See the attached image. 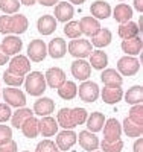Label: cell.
<instances>
[{"label": "cell", "mask_w": 143, "mask_h": 152, "mask_svg": "<svg viewBox=\"0 0 143 152\" xmlns=\"http://www.w3.org/2000/svg\"><path fill=\"white\" fill-rule=\"evenodd\" d=\"M24 88H26V93L31 94V96H41L46 91V79H44V75L41 72H29L26 75V79L23 82Z\"/></svg>", "instance_id": "6da1fadb"}, {"label": "cell", "mask_w": 143, "mask_h": 152, "mask_svg": "<svg viewBox=\"0 0 143 152\" xmlns=\"http://www.w3.org/2000/svg\"><path fill=\"white\" fill-rule=\"evenodd\" d=\"M93 50V46L88 40H84V38H75L67 44V52L78 59H84L87 58Z\"/></svg>", "instance_id": "7a4b0ae2"}, {"label": "cell", "mask_w": 143, "mask_h": 152, "mask_svg": "<svg viewBox=\"0 0 143 152\" xmlns=\"http://www.w3.org/2000/svg\"><path fill=\"white\" fill-rule=\"evenodd\" d=\"M2 96L3 100L9 105V107H14V108H21L26 107V94L17 87H8L2 90Z\"/></svg>", "instance_id": "3957f363"}, {"label": "cell", "mask_w": 143, "mask_h": 152, "mask_svg": "<svg viewBox=\"0 0 143 152\" xmlns=\"http://www.w3.org/2000/svg\"><path fill=\"white\" fill-rule=\"evenodd\" d=\"M78 94L82 102L92 104L99 97V85L93 81H82V84L78 87Z\"/></svg>", "instance_id": "277c9868"}, {"label": "cell", "mask_w": 143, "mask_h": 152, "mask_svg": "<svg viewBox=\"0 0 143 152\" xmlns=\"http://www.w3.org/2000/svg\"><path fill=\"white\" fill-rule=\"evenodd\" d=\"M102 131H103V140H107V142L120 140V135H122V123H120L117 119L110 117L108 120H105V123H103Z\"/></svg>", "instance_id": "5b68a950"}, {"label": "cell", "mask_w": 143, "mask_h": 152, "mask_svg": "<svg viewBox=\"0 0 143 152\" xmlns=\"http://www.w3.org/2000/svg\"><path fill=\"white\" fill-rule=\"evenodd\" d=\"M47 56V46L43 40H32L28 44V58L32 62H41Z\"/></svg>", "instance_id": "8992f818"}, {"label": "cell", "mask_w": 143, "mask_h": 152, "mask_svg": "<svg viewBox=\"0 0 143 152\" xmlns=\"http://www.w3.org/2000/svg\"><path fill=\"white\" fill-rule=\"evenodd\" d=\"M140 70V61L136 56H122L117 61V72L122 76H134Z\"/></svg>", "instance_id": "52a82bcc"}, {"label": "cell", "mask_w": 143, "mask_h": 152, "mask_svg": "<svg viewBox=\"0 0 143 152\" xmlns=\"http://www.w3.org/2000/svg\"><path fill=\"white\" fill-rule=\"evenodd\" d=\"M76 142H78V135L72 129H62L61 132H56L55 145L58 146L59 151H69V149H72V146H75Z\"/></svg>", "instance_id": "ba28073f"}, {"label": "cell", "mask_w": 143, "mask_h": 152, "mask_svg": "<svg viewBox=\"0 0 143 152\" xmlns=\"http://www.w3.org/2000/svg\"><path fill=\"white\" fill-rule=\"evenodd\" d=\"M9 70H12L14 73H18L21 76L24 75H28L31 72V61L28 56H24V55H14L12 56V59H9Z\"/></svg>", "instance_id": "9c48e42d"}, {"label": "cell", "mask_w": 143, "mask_h": 152, "mask_svg": "<svg viewBox=\"0 0 143 152\" xmlns=\"http://www.w3.org/2000/svg\"><path fill=\"white\" fill-rule=\"evenodd\" d=\"M72 75L75 76V79H79V81H87L92 75V67L85 59H75L70 66Z\"/></svg>", "instance_id": "30bf717a"}, {"label": "cell", "mask_w": 143, "mask_h": 152, "mask_svg": "<svg viewBox=\"0 0 143 152\" xmlns=\"http://www.w3.org/2000/svg\"><path fill=\"white\" fill-rule=\"evenodd\" d=\"M44 79H46V84L50 88H58L59 85H62L64 82L67 81L66 73H64V70H61L59 67H50V69H47V72L44 75Z\"/></svg>", "instance_id": "8fae6325"}, {"label": "cell", "mask_w": 143, "mask_h": 152, "mask_svg": "<svg viewBox=\"0 0 143 152\" xmlns=\"http://www.w3.org/2000/svg\"><path fill=\"white\" fill-rule=\"evenodd\" d=\"M54 15H55L56 21L67 23L75 15V8L69 2H58V5L55 6V11H54Z\"/></svg>", "instance_id": "7c38bea8"}, {"label": "cell", "mask_w": 143, "mask_h": 152, "mask_svg": "<svg viewBox=\"0 0 143 152\" xmlns=\"http://www.w3.org/2000/svg\"><path fill=\"white\" fill-rule=\"evenodd\" d=\"M29 28V21L23 14H15V15H9V34L20 35L24 34Z\"/></svg>", "instance_id": "4fadbf2b"}, {"label": "cell", "mask_w": 143, "mask_h": 152, "mask_svg": "<svg viewBox=\"0 0 143 152\" xmlns=\"http://www.w3.org/2000/svg\"><path fill=\"white\" fill-rule=\"evenodd\" d=\"M2 49L5 50V53L6 55H18V52H21V47H23V41L20 40V38L17 35H6L3 38V41H2Z\"/></svg>", "instance_id": "5bb4252c"}, {"label": "cell", "mask_w": 143, "mask_h": 152, "mask_svg": "<svg viewBox=\"0 0 143 152\" xmlns=\"http://www.w3.org/2000/svg\"><path fill=\"white\" fill-rule=\"evenodd\" d=\"M78 142H79L81 148L88 151V152H93L96 149H99V138L96 137L95 132H90V131H81L79 135H78Z\"/></svg>", "instance_id": "9a60e30c"}, {"label": "cell", "mask_w": 143, "mask_h": 152, "mask_svg": "<svg viewBox=\"0 0 143 152\" xmlns=\"http://www.w3.org/2000/svg\"><path fill=\"white\" fill-rule=\"evenodd\" d=\"M100 97L105 104L114 105L123 99V90L120 87H103L100 90Z\"/></svg>", "instance_id": "2e32d148"}, {"label": "cell", "mask_w": 143, "mask_h": 152, "mask_svg": "<svg viewBox=\"0 0 143 152\" xmlns=\"http://www.w3.org/2000/svg\"><path fill=\"white\" fill-rule=\"evenodd\" d=\"M67 53V43L66 40L62 38H54L49 46H47V55H50V58L54 59H59V58H64V55Z\"/></svg>", "instance_id": "e0dca14e"}, {"label": "cell", "mask_w": 143, "mask_h": 152, "mask_svg": "<svg viewBox=\"0 0 143 152\" xmlns=\"http://www.w3.org/2000/svg\"><path fill=\"white\" fill-rule=\"evenodd\" d=\"M90 12L92 17L96 20H105L111 15V6L105 2V0H96L90 6Z\"/></svg>", "instance_id": "ac0fdd59"}, {"label": "cell", "mask_w": 143, "mask_h": 152, "mask_svg": "<svg viewBox=\"0 0 143 152\" xmlns=\"http://www.w3.org/2000/svg\"><path fill=\"white\" fill-rule=\"evenodd\" d=\"M120 46H122L123 53H126L128 56H137L142 53L143 41L140 37H134V38H128V40H122Z\"/></svg>", "instance_id": "d6986e66"}, {"label": "cell", "mask_w": 143, "mask_h": 152, "mask_svg": "<svg viewBox=\"0 0 143 152\" xmlns=\"http://www.w3.org/2000/svg\"><path fill=\"white\" fill-rule=\"evenodd\" d=\"M100 81L105 87H122L123 84V78L117 70L113 69H103L102 75H100Z\"/></svg>", "instance_id": "ffe728a7"}, {"label": "cell", "mask_w": 143, "mask_h": 152, "mask_svg": "<svg viewBox=\"0 0 143 152\" xmlns=\"http://www.w3.org/2000/svg\"><path fill=\"white\" fill-rule=\"evenodd\" d=\"M55 111V102H54V99H50V97H41V99H38L35 100V104H34V114H38V116H50L52 113Z\"/></svg>", "instance_id": "44dd1931"}, {"label": "cell", "mask_w": 143, "mask_h": 152, "mask_svg": "<svg viewBox=\"0 0 143 152\" xmlns=\"http://www.w3.org/2000/svg\"><path fill=\"white\" fill-rule=\"evenodd\" d=\"M20 129H21V132L26 138H35L38 134H40V120H38L35 116H31L29 119H26L21 123Z\"/></svg>", "instance_id": "7402d4cb"}, {"label": "cell", "mask_w": 143, "mask_h": 152, "mask_svg": "<svg viewBox=\"0 0 143 152\" xmlns=\"http://www.w3.org/2000/svg\"><path fill=\"white\" fill-rule=\"evenodd\" d=\"M79 28H81V32L87 37H93L99 32L100 29V23L99 20L93 18L92 15H87V17H82L79 20Z\"/></svg>", "instance_id": "603a6c76"}, {"label": "cell", "mask_w": 143, "mask_h": 152, "mask_svg": "<svg viewBox=\"0 0 143 152\" xmlns=\"http://www.w3.org/2000/svg\"><path fill=\"white\" fill-rule=\"evenodd\" d=\"M88 64L92 69L96 70H103L108 66V56L103 50L98 49V50H92V53L88 55Z\"/></svg>", "instance_id": "cb8c5ba5"}, {"label": "cell", "mask_w": 143, "mask_h": 152, "mask_svg": "<svg viewBox=\"0 0 143 152\" xmlns=\"http://www.w3.org/2000/svg\"><path fill=\"white\" fill-rule=\"evenodd\" d=\"M37 29L41 35H50L56 29V20L54 15H41L37 20Z\"/></svg>", "instance_id": "d4e9b609"}, {"label": "cell", "mask_w": 143, "mask_h": 152, "mask_svg": "<svg viewBox=\"0 0 143 152\" xmlns=\"http://www.w3.org/2000/svg\"><path fill=\"white\" fill-rule=\"evenodd\" d=\"M111 41H113V34H111V31L107 29V28H100L99 32L92 37V41H90V43H92V46H96L98 49H102V47L110 46Z\"/></svg>", "instance_id": "484cf974"}, {"label": "cell", "mask_w": 143, "mask_h": 152, "mask_svg": "<svg viewBox=\"0 0 143 152\" xmlns=\"http://www.w3.org/2000/svg\"><path fill=\"white\" fill-rule=\"evenodd\" d=\"M56 132H58L56 119H54L52 116H44L40 120V134L43 137H52V135H56Z\"/></svg>", "instance_id": "4316f807"}, {"label": "cell", "mask_w": 143, "mask_h": 152, "mask_svg": "<svg viewBox=\"0 0 143 152\" xmlns=\"http://www.w3.org/2000/svg\"><path fill=\"white\" fill-rule=\"evenodd\" d=\"M105 116H103V113H99V111H96V113H92L90 116L87 117V131H90V132H99V131H102V126H103V123H105Z\"/></svg>", "instance_id": "83f0119b"}, {"label": "cell", "mask_w": 143, "mask_h": 152, "mask_svg": "<svg viewBox=\"0 0 143 152\" xmlns=\"http://www.w3.org/2000/svg\"><path fill=\"white\" fill-rule=\"evenodd\" d=\"M119 37L122 40H128V38H134V37H139L140 34V28L136 21H126V23H122L119 26V31H117Z\"/></svg>", "instance_id": "f1b7e54d"}, {"label": "cell", "mask_w": 143, "mask_h": 152, "mask_svg": "<svg viewBox=\"0 0 143 152\" xmlns=\"http://www.w3.org/2000/svg\"><path fill=\"white\" fill-rule=\"evenodd\" d=\"M113 17H114L116 21L120 23V24L126 23V21L131 20V17H133V8L129 5H126V3H119L117 6L113 9Z\"/></svg>", "instance_id": "f546056e"}, {"label": "cell", "mask_w": 143, "mask_h": 152, "mask_svg": "<svg viewBox=\"0 0 143 152\" xmlns=\"http://www.w3.org/2000/svg\"><path fill=\"white\" fill-rule=\"evenodd\" d=\"M56 91H58V96L64 100H72L76 97L78 94V87L75 85L73 81H66L62 85H59L56 88Z\"/></svg>", "instance_id": "4dcf8cb0"}, {"label": "cell", "mask_w": 143, "mask_h": 152, "mask_svg": "<svg viewBox=\"0 0 143 152\" xmlns=\"http://www.w3.org/2000/svg\"><path fill=\"white\" fill-rule=\"evenodd\" d=\"M125 102L129 105H137L143 102V87L142 85H134L125 93Z\"/></svg>", "instance_id": "1f68e13d"}, {"label": "cell", "mask_w": 143, "mask_h": 152, "mask_svg": "<svg viewBox=\"0 0 143 152\" xmlns=\"http://www.w3.org/2000/svg\"><path fill=\"white\" fill-rule=\"evenodd\" d=\"M31 116H34V111L29 110L28 107H21V108H18V110L11 116V123H12V126H14V128L20 129L21 123H23L26 119H29Z\"/></svg>", "instance_id": "d6a6232c"}, {"label": "cell", "mask_w": 143, "mask_h": 152, "mask_svg": "<svg viewBox=\"0 0 143 152\" xmlns=\"http://www.w3.org/2000/svg\"><path fill=\"white\" fill-rule=\"evenodd\" d=\"M56 123L58 126H61L62 129H75L76 126L72 120V116H70V108H61L58 111V116H56Z\"/></svg>", "instance_id": "836d02e7"}, {"label": "cell", "mask_w": 143, "mask_h": 152, "mask_svg": "<svg viewBox=\"0 0 143 152\" xmlns=\"http://www.w3.org/2000/svg\"><path fill=\"white\" fill-rule=\"evenodd\" d=\"M122 129H123L126 137H142V134H143V125H139V123L129 120L126 117V119H123Z\"/></svg>", "instance_id": "e575fe53"}, {"label": "cell", "mask_w": 143, "mask_h": 152, "mask_svg": "<svg viewBox=\"0 0 143 152\" xmlns=\"http://www.w3.org/2000/svg\"><path fill=\"white\" fill-rule=\"evenodd\" d=\"M3 81H5V84L8 85V87H20V85H23V82H24V76H21V75H18V73H14L12 70H6L5 73H3Z\"/></svg>", "instance_id": "d590c367"}, {"label": "cell", "mask_w": 143, "mask_h": 152, "mask_svg": "<svg viewBox=\"0 0 143 152\" xmlns=\"http://www.w3.org/2000/svg\"><path fill=\"white\" fill-rule=\"evenodd\" d=\"M64 35H66L67 38H72V40L81 38L82 32H81V28H79V21H76V20L67 21L66 26H64Z\"/></svg>", "instance_id": "8d00e7d4"}, {"label": "cell", "mask_w": 143, "mask_h": 152, "mask_svg": "<svg viewBox=\"0 0 143 152\" xmlns=\"http://www.w3.org/2000/svg\"><path fill=\"white\" fill-rule=\"evenodd\" d=\"M20 0H0V9L5 14H15L20 9Z\"/></svg>", "instance_id": "74e56055"}, {"label": "cell", "mask_w": 143, "mask_h": 152, "mask_svg": "<svg viewBox=\"0 0 143 152\" xmlns=\"http://www.w3.org/2000/svg\"><path fill=\"white\" fill-rule=\"evenodd\" d=\"M70 116H72V120H73L75 126L84 125L85 120H87V110H84V108H81V107L70 108Z\"/></svg>", "instance_id": "f35d334b"}, {"label": "cell", "mask_w": 143, "mask_h": 152, "mask_svg": "<svg viewBox=\"0 0 143 152\" xmlns=\"http://www.w3.org/2000/svg\"><path fill=\"white\" fill-rule=\"evenodd\" d=\"M99 145H100L102 152H122L123 151V142H122V138H120V140H116V142L102 140Z\"/></svg>", "instance_id": "ab89813d"}, {"label": "cell", "mask_w": 143, "mask_h": 152, "mask_svg": "<svg viewBox=\"0 0 143 152\" xmlns=\"http://www.w3.org/2000/svg\"><path fill=\"white\" fill-rule=\"evenodd\" d=\"M128 119L139 123V125H143V105L142 104L131 105V110L128 113Z\"/></svg>", "instance_id": "60d3db41"}, {"label": "cell", "mask_w": 143, "mask_h": 152, "mask_svg": "<svg viewBox=\"0 0 143 152\" xmlns=\"http://www.w3.org/2000/svg\"><path fill=\"white\" fill-rule=\"evenodd\" d=\"M35 152H59V149L55 145V142L49 140V138H44V140H41L37 145Z\"/></svg>", "instance_id": "b9f144b4"}, {"label": "cell", "mask_w": 143, "mask_h": 152, "mask_svg": "<svg viewBox=\"0 0 143 152\" xmlns=\"http://www.w3.org/2000/svg\"><path fill=\"white\" fill-rule=\"evenodd\" d=\"M12 140V128L8 125H0V145H5Z\"/></svg>", "instance_id": "7bdbcfd3"}, {"label": "cell", "mask_w": 143, "mask_h": 152, "mask_svg": "<svg viewBox=\"0 0 143 152\" xmlns=\"http://www.w3.org/2000/svg\"><path fill=\"white\" fill-rule=\"evenodd\" d=\"M11 107L8 104H0V123H6L8 120H11Z\"/></svg>", "instance_id": "ee69618b"}, {"label": "cell", "mask_w": 143, "mask_h": 152, "mask_svg": "<svg viewBox=\"0 0 143 152\" xmlns=\"http://www.w3.org/2000/svg\"><path fill=\"white\" fill-rule=\"evenodd\" d=\"M0 152H17V143L11 140L5 145H0Z\"/></svg>", "instance_id": "f6af8a7d"}, {"label": "cell", "mask_w": 143, "mask_h": 152, "mask_svg": "<svg viewBox=\"0 0 143 152\" xmlns=\"http://www.w3.org/2000/svg\"><path fill=\"white\" fill-rule=\"evenodd\" d=\"M133 152H143V138L137 137V140L133 146Z\"/></svg>", "instance_id": "bcb514c9"}, {"label": "cell", "mask_w": 143, "mask_h": 152, "mask_svg": "<svg viewBox=\"0 0 143 152\" xmlns=\"http://www.w3.org/2000/svg\"><path fill=\"white\" fill-rule=\"evenodd\" d=\"M8 62H9V55H6L5 50L2 49V46H0V66L8 64Z\"/></svg>", "instance_id": "7dc6e473"}, {"label": "cell", "mask_w": 143, "mask_h": 152, "mask_svg": "<svg viewBox=\"0 0 143 152\" xmlns=\"http://www.w3.org/2000/svg\"><path fill=\"white\" fill-rule=\"evenodd\" d=\"M40 5H43V6H54V5H56L59 0H37Z\"/></svg>", "instance_id": "c3c4849f"}, {"label": "cell", "mask_w": 143, "mask_h": 152, "mask_svg": "<svg viewBox=\"0 0 143 152\" xmlns=\"http://www.w3.org/2000/svg\"><path fill=\"white\" fill-rule=\"evenodd\" d=\"M134 8L137 12H143V0H134Z\"/></svg>", "instance_id": "681fc988"}, {"label": "cell", "mask_w": 143, "mask_h": 152, "mask_svg": "<svg viewBox=\"0 0 143 152\" xmlns=\"http://www.w3.org/2000/svg\"><path fill=\"white\" fill-rule=\"evenodd\" d=\"M20 3H23L26 6H32L34 3H37V0H20Z\"/></svg>", "instance_id": "f907efd6"}, {"label": "cell", "mask_w": 143, "mask_h": 152, "mask_svg": "<svg viewBox=\"0 0 143 152\" xmlns=\"http://www.w3.org/2000/svg\"><path fill=\"white\" fill-rule=\"evenodd\" d=\"M69 2H70V3H75V5H82L85 0H69Z\"/></svg>", "instance_id": "816d5d0a"}, {"label": "cell", "mask_w": 143, "mask_h": 152, "mask_svg": "<svg viewBox=\"0 0 143 152\" xmlns=\"http://www.w3.org/2000/svg\"><path fill=\"white\" fill-rule=\"evenodd\" d=\"M0 99H2V91H0Z\"/></svg>", "instance_id": "f5cc1de1"}, {"label": "cell", "mask_w": 143, "mask_h": 152, "mask_svg": "<svg viewBox=\"0 0 143 152\" xmlns=\"http://www.w3.org/2000/svg\"><path fill=\"white\" fill-rule=\"evenodd\" d=\"M119 2H125V0H119Z\"/></svg>", "instance_id": "db71d44e"}, {"label": "cell", "mask_w": 143, "mask_h": 152, "mask_svg": "<svg viewBox=\"0 0 143 152\" xmlns=\"http://www.w3.org/2000/svg\"><path fill=\"white\" fill-rule=\"evenodd\" d=\"M23 152H29V151H23Z\"/></svg>", "instance_id": "11a10c76"}, {"label": "cell", "mask_w": 143, "mask_h": 152, "mask_svg": "<svg viewBox=\"0 0 143 152\" xmlns=\"http://www.w3.org/2000/svg\"><path fill=\"white\" fill-rule=\"evenodd\" d=\"M93 152H99V151H93Z\"/></svg>", "instance_id": "9f6ffc18"}]
</instances>
